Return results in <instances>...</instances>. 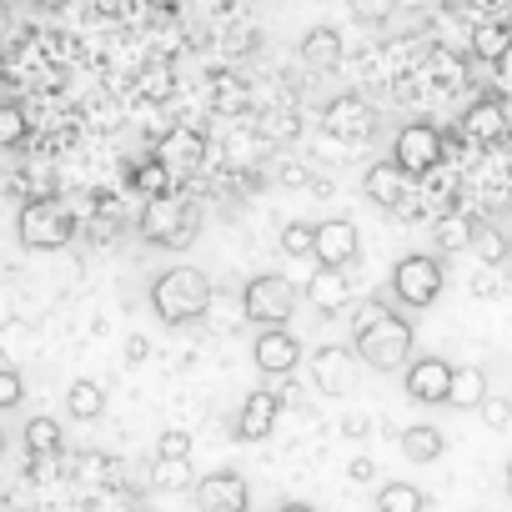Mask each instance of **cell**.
Segmentation results:
<instances>
[{
    "label": "cell",
    "instance_id": "obj_1",
    "mask_svg": "<svg viewBox=\"0 0 512 512\" xmlns=\"http://www.w3.org/2000/svg\"><path fill=\"white\" fill-rule=\"evenodd\" d=\"M146 297H151V312L166 327H191L211 307V277L201 267H171V272L151 277V292Z\"/></svg>",
    "mask_w": 512,
    "mask_h": 512
},
{
    "label": "cell",
    "instance_id": "obj_2",
    "mask_svg": "<svg viewBox=\"0 0 512 512\" xmlns=\"http://www.w3.org/2000/svg\"><path fill=\"white\" fill-rule=\"evenodd\" d=\"M352 347H357V357H362L372 372H407V367H412V322L392 312V317H382L377 327L357 332Z\"/></svg>",
    "mask_w": 512,
    "mask_h": 512
},
{
    "label": "cell",
    "instance_id": "obj_3",
    "mask_svg": "<svg viewBox=\"0 0 512 512\" xmlns=\"http://www.w3.org/2000/svg\"><path fill=\"white\" fill-rule=\"evenodd\" d=\"M241 312L246 322L256 327H287L292 312H297V287L277 272H262V277H251L246 292H241Z\"/></svg>",
    "mask_w": 512,
    "mask_h": 512
},
{
    "label": "cell",
    "instance_id": "obj_4",
    "mask_svg": "<svg viewBox=\"0 0 512 512\" xmlns=\"http://www.w3.org/2000/svg\"><path fill=\"white\" fill-rule=\"evenodd\" d=\"M191 231H196V211H191V201H181L176 191L146 201V211H141V236H146L151 246H171V251H181V246H191Z\"/></svg>",
    "mask_w": 512,
    "mask_h": 512
},
{
    "label": "cell",
    "instance_id": "obj_5",
    "mask_svg": "<svg viewBox=\"0 0 512 512\" xmlns=\"http://www.w3.org/2000/svg\"><path fill=\"white\" fill-rule=\"evenodd\" d=\"M16 236H21V246H31V251H61V246H71L76 221H71L56 201H41V196H36V201L21 206Z\"/></svg>",
    "mask_w": 512,
    "mask_h": 512
},
{
    "label": "cell",
    "instance_id": "obj_6",
    "mask_svg": "<svg viewBox=\"0 0 512 512\" xmlns=\"http://www.w3.org/2000/svg\"><path fill=\"white\" fill-rule=\"evenodd\" d=\"M392 297L402 307H412V312L432 307L442 297V262H437V256H427V251L402 256V262L392 267Z\"/></svg>",
    "mask_w": 512,
    "mask_h": 512
},
{
    "label": "cell",
    "instance_id": "obj_7",
    "mask_svg": "<svg viewBox=\"0 0 512 512\" xmlns=\"http://www.w3.org/2000/svg\"><path fill=\"white\" fill-rule=\"evenodd\" d=\"M392 161L407 171V176H432L442 161H447V136L432 126V121H412L392 136Z\"/></svg>",
    "mask_w": 512,
    "mask_h": 512
},
{
    "label": "cell",
    "instance_id": "obj_8",
    "mask_svg": "<svg viewBox=\"0 0 512 512\" xmlns=\"http://www.w3.org/2000/svg\"><path fill=\"white\" fill-rule=\"evenodd\" d=\"M322 131L337 136V141H367L377 131V106L362 101L357 91H342L322 106Z\"/></svg>",
    "mask_w": 512,
    "mask_h": 512
},
{
    "label": "cell",
    "instance_id": "obj_9",
    "mask_svg": "<svg viewBox=\"0 0 512 512\" xmlns=\"http://www.w3.org/2000/svg\"><path fill=\"white\" fill-rule=\"evenodd\" d=\"M357 347H342V342H322L312 352V387L322 397H347L352 382H357Z\"/></svg>",
    "mask_w": 512,
    "mask_h": 512
},
{
    "label": "cell",
    "instance_id": "obj_10",
    "mask_svg": "<svg viewBox=\"0 0 512 512\" xmlns=\"http://www.w3.org/2000/svg\"><path fill=\"white\" fill-rule=\"evenodd\" d=\"M452 377H457L452 362H442V357H412V367L402 372V387H407V397L417 407H442V402H452Z\"/></svg>",
    "mask_w": 512,
    "mask_h": 512
},
{
    "label": "cell",
    "instance_id": "obj_11",
    "mask_svg": "<svg viewBox=\"0 0 512 512\" xmlns=\"http://www.w3.org/2000/svg\"><path fill=\"white\" fill-rule=\"evenodd\" d=\"M251 362L262 377H292L302 367V342L287 327H262L251 342Z\"/></svg>",
    "mask_w": 512,
    "mask_h": 512
},
{
    "label": "cell",
    "instance_id": "obj_12",
    "mask_svg": "<svg viewBox=\"0 0 512 512\" xmlns=\"http://www.w3.org/2000/svg\"><path fill=\"white\" fill-rule=\"evenodd\" d=\"M191 492H196V507H201V512H251V487H246V477L231 472V467L206 472Z\"/></svg>",
    "mask_w": 512,
    "mask_h": 512
},
{
    "label": "cell",
    "instance_id": "obj_13",
    "mask_svg": "<svg viewBox=\"0 0 512 512\" xmlns=\"http://www.w3.org/2000/svg\"><path fill=\"white\" fill-rule=\"evenodd\" d=\"M357 256H362V231H357V221H347V216L317 221V262H322V267L347 272Z\"/></svg>",
    "mask_w": 512,
    "mask_h": 512
},
{
    "label": "cell",
    "instance_id": "obj_14",
    "mask_svg": "<svg viewBox=\"0 0 512 512\" xmlns=\"http://www.w3.org/2000/svg\"><path fill=\"white\" fill-rule=\"evenodd\" d=\"M277 422H282V397L272 387H256V392H246V402L236 412V437L241 442H267L277 432Z\"/></svg>",
    "mask_w": 512,
    "mask_h": 512
},
{
    "label": "cell",
    "instance_id": "obj_15",
    "mask_svg": "<svg viewBox=\"0 0 512 512\" xmlns=\"http://www.w3.org/2000/svg\"><path fill=\"white\" fill-rule=\"evenodd\" d=\"M362 191H367V201H377L382 211H397V206L412 201V176L387 156V161H372V166L362 171Z\"/></svg>",
    "mask_w": 512,
    "mask_h": 512
},
{
    "label": "cell",
    "instance_id": "obj_16",
    "mask_svg": "<svg viewBox=\"0 0 512 512\" xmlns=\"http://www.w3.org/2000/svg\"><path fill=\"white\" fill-rule=\"evenodd\" d=\"M457 131H462L467 141H477V146H487V141H497V136H512V121H507L502 96H477V101L462 111Z\"/></svg>",
    "mask_w": 512,
    "mask_h": 512
},
{
    "label": "cell",
    "instance_id": "obj_17",
    "mask_svg": "<svg viewBox=\"0 0 512 512\" xmlns=\"http://www.w3.org/2000/svg\"><path fill=\"white\" fill-rule=\"evenodd\" d=\"M307 302L322 312V317H337L352 307V282L337 272V267H317V277L307 282Z\"/></svg>",
    "mask_w": 512,
    "mask_h": 512
},
{
    "label": "cell",
    "instance_id": "obj_18",
    "mask_svg": "<svg viewBox=\"0 0 512 512\" xmlns=\"http://www.w3.org/2000/svg\"><path fill=\"white\" fill-rule=\"evenodd\" d=\"M507 51H512V26H507V21H477V26L467 31V56H472V61L497 66V61H507Z\"/></svg>",
    "mask_w": 512,
    "mask_h": 512
},
{
    "label": "cell",
    "instance_id": "obj_19",
    "mask_svg": "<svg viewBox=\"0 0 512 512\" xmlns=\"http://www.w3.org/2000/svg\"><path fill=\"white\" fill-rule=\"evenodd\" d=\"M342 31L337 26H312L307 36H302V61L312 66V71H337L342 66Z\"/></svg>",
    "mask_w": 512,
    "mask_h": 512
},
{
    "label": "cell",
    "instance_id": "obj_20",
    "mask_svg": "<svg viewBox=\"0 0 512 512\" xmlns=\"http://www.w3.org/2000/svg\"><path fill=\"white\" fill-rule=\"evenodd\" d=\"M397 447H402V457L407 462H437L442 452H447V437H442V427H432V422H412V427H402V437H397Z\"/></svg>",
    "mask_w": 512,
    "mask_h": 512
},
{
    "label": "cell",
    "instance_id": "obj_21",
    "mask_svg": "<svg viewBox=\"0 0 512 512\" xmlns=\"http://www.w3.org/2000/svg\"><path fill=\"white\" fill-rule=\"evenodd\" d=\"M201 151H206V141H201V131H191V126H176L171 136H161V161H166L171 171L196 166V161H201Z\"/></svg>",
    "mask_w": 512,
    "mask_h": 512
},
{
    "label": "cell",
    "instance_id": "obj_22",
    "mask_svg": "<svg viewBox=\"0 0 512 512\" xmlns=\"http://www.w3.org/2000/svg\"><path fill=\"white\" fill-rule=\"evenodd\" d=\"M126 186L136 191V196H166L171 191V166L156 156V161H131V171H126Z\"/></svg>",
    "mask_w": 512,
    "mask_h": 512
},
{
    "label": "cell",
    "instance_id": "obj_23",
    "mask_svg": "<svg viewBox=\"0 0 512 512\" xmlns=\"http://www.w3.org/2000/svg\"><path fill=\"white\" fill-rule=\"evenodd\" d=\"M66 412H71L76 422H96V417L106 412V392H101V382H91V377L71 382V387H66Z\"/></svg>",
    "mask_w": 512,
    "mask_h": 512
},
{
    "label": "cell",
    "instance_id": "obj_24",
    "mask_svg": "<svg viewBox=\"0 0 512 512\" xmlns=\"http://www.w3.org/2000/svg\"><path fill=\"white\" fill-rule=\"evenodd\" d=\"M21 442H26V452H31V457H56V452H61V442H66V432H61V422H56V417H46V412H41V417H31V422H26Z\"/></svg>",
    "mask_w": 512,
    "mask_h": 512
},
{
    "label": "cell",
    "instance_id": "obj_25",
    "mask_svg": "<svg viewBox=\"0 0 512 512\" xmlns=\"http://www.w3.org/2000/svg\"><path fill=\"white\" fill-rule=\"evenodd\" d=\"M472 251L482 256V267H507V262H512V241H507V231L492 226V221H477Z\"/></svg>",
    "mask_w": 512,
    "mask_h": 512
},
{
    "label": "cell",
    "instance_id": "obj_26",
    "mask_svg": "<svg viewBox=\"0 0 512 512\" xmlns=\"http://www.w3.org/2000/svg\"><path fill=\"white\" fill-rule=\"evenodd\" d=\"M377 512H427V492L417 482H382L377 487Z\"/></svg>",
    "mask_w": 512,
    "mask_h": 512
},
{
    "label": "cell",
    "instance_id": "obj_27",
    "mask_svg": "<svg viewBox=\"0 0 512 512\" xmlns=\"http://www.w3.org/2000/svg\"><path fill=\"white\" fill-rule=\"evenodd\" d=\"M492 392H487V377H482V367H457V377H452V402L447 407H462V412H472V407H482Z\"/></svg>",
    "mask_w": 512,
    "mask_h": 512
},
{
    "label": "cell",
    "instance_id": "obj_28",
    "mask_svg": "<svg viewBox=\"0 0 512 512\" xmlns=\"http://www.w3.org/2000/svg\"><path fill=\"white\" fill-rule=\"evenodd\" d=\"M201 477L191 472V462H166V457H156L151 462V487H161V492H186V487H196Z\"/></svg>",
    "mask_w": 512,
    "mask_h": 512
},
{
    "label": "cell",
    "instance_id": "obj_29",
    "mask_svg": "<svg viewBox=\"0 0 512 512\" xmlns=\"http://www.w3.org/2000/svg\"><path fill=\"white\" fill-rule=\"evenodd\" d=\"M71 477L86 482V487H106V482H116V462L106 452H81L76 467H71Z\"/></svg>",
    "mask_w": 512,
    "mask_h": 512
},
{
    "label": "cell",
    "instance_id": "obj_30",
    "mask_svg": "<svg viewBox=\"0 0 512 512\" xmlns=\"http://www.w3.org/2000/svg\"><path fill=\"white\" fill-rule=\"evenodd\" d=\"M26 136H31V121H26L21 101H6V106H0V146H6V151H21Z\"/></svg>",
    "mask_w": 512,
    "mask_h": 512
},
{
    "label": "cell",
    "instance_id": "obj_31",
    "mask_svg": "<svg viewBox=\"0 0 512 512\" xmlns=\"http://www.w3.org/2000/svg\"><path fill=\"white\" fill-rule=\"evenodd\" d=\"M282 251L297 256V262L317 256V226H312V221H287V226H282Z\"/></svg>",
    "mask_w": 512,
    "mask_h": 512
},
{
    "label": "cell",
    "instance_id": "obj_32",
    "mask_svg": "<svg viewBox=\"0 0 512 512\" xmlns=\"http://www.w3.org/2000/svg\"><path fill=\"white\" fill-rule=\"evenodd\" d=\"M472 236H477V216H442V221H437V241H442V251L472 246Z\"/></svg>",
    "mask_w": 512,
    "mask_h": 512
},
{
    "label": "cell",
    "instance_id": "obj_33",
    "mask_svg": "<svg viewBox=\"0 0 512 512\" xmlns=\"http://www.w3.org/2000/svg\"><path fill=\"white\" fill-rule=\"evenodd\" d=\"M191 432H181V427H166L161 437H156V457H166V462H191Z\"/></svg>",
    "mask_w": 512,
    "mask_h": 512
},
{
    "label": "cell",
    "instance_id": "obj_34",
    "mask_svg": "<svg viewBox=\"0 0 512 512\" xmlns=\"http://www.w3.org/2000/svg\"><path fill=\"white\" fill-rule=\"evenodd\" d=\"M347 6L362 26H382V21H392V11L402 6V0H347Z\"/></svg>",
    "mask_w": 512,
    "mask_h": 512
},
{
    "label": "cell",
    "instance_id": "obj_35",
    "mask_svg": "<svg viewBox=\"0 0 512 512\" xmlns=\"http://www.w3.org/2000/svg\"><path fill=\"white\" fill-rule=\"evenodd\" d=\"M382 317H392V307H387L382 297H367L362 307H352V322H347V327H352V337H357V332H367V327H377Z\"/></svg>",
    "mask_w": 512,
    "mask_h": 512
},
{
    "label": "cell",
    "instance_id": "obj_36",
    "mask_svg": "<svg viewBox=\"0 0 512 512\" xmlns=\"http://www.w3.org/2000/svg\"><path fill=\"white\" fill-rule=\"evenodd\" d=\"M477 412H482V422H487L492 432H507V427H512V397H487Z\"/></svg>",
    "mask_w": 512,
    "mask_h": 512
},
{
    "label": "cell",
    "instance_id": "obj_37",
    "mask_svg": "<svg viewBox=\"0 0 512 512\" xmlns=\"http://www.w3.org/2000/svg\"><path fill=\"white\" fill-rule=\"evenodd\" d=\"M21 397H26L21 372L16 367H0V407H21Z\"/></svg>",
    "mask_w": 512,
    "mask_h": 512
},
{
    "label": "cell",
    "instance_id": "obj_38",
    "mask_svg": "<svg viewBox=\"0 0 512 512\" xmlns=\"http://www.w3.org/2000/svg\"><path fill=\"white\" fill-rule=\"evenodd\" d=\"M146 357H151V337L131 332V337H126V347H121V362H126V367H141Z\"/></svg>",
    "mask_w": 512,
    "mask_h": 512
},
{
    "label": "cell",
    "instance_id": "obj_39",
    "mask_svg": "<svg viewBox=\"0 0 512 512\" xmlns=\"http://www.w3.org/2000/svg\"><path fill=\"white\" fill-rule=\"evenodd\" d=\"M432 76H447V86H462V61L447 56V51H437L432 56Z\"/></svg>",
    "mask_w": 512,
    "mask_h": 512
},
{
    "label": "cell",
    "instance_id": "obj_40",
    "mask_svg": "<svg viewBox=\"0 0 512 512\" xmlns=\"http://www.w3.org/2000/svg\"><path fill=\"white\" fill-rule=\"evenodd\" d=\"M297 131H302V126H297V116H267V126H262V136H272V141H277V136H282V141H292Z\"/></svg>",
    "mask_w": 512,
    "mask_h": 512
},
{
    "label": "cell",
    "instance_id": "obj_41",
    "mask_svg": "<svg viewBox=\"0 0 512 512\" xmlns=\"http://www.w3.org/2000/svg\"><path fill=\"white\" fill-rule=\"evenodd\" d=\"M347 477H352V482H372V477H377V462H372V457H352V462H347Z\"/></svg>",
    "mask_w": 512,
    "mask_h": 512
},
{
    "label": "cell",
    "instance_id": "obj_42",
    "mask_svg": "<svg viewBox=\"0 0 512 512\" xmlns=\"http://www.w3.org/2000/svg\"><path fill=\"white\" fill-rule=\"evenodd\" d=\"M282 186H307V171H302L297 161H287V166H282Z\"/></svg>",
    "mask_w": 512,
    "mask_h": 512
},
{
    "label": "cell",
    "instance_id": "obj_43",
    "mask_svg": "<svg viewBox=\"0 0 512 512\" xmlns=\"http://www.w3.org/2000/svg\"><path fill=\"white\" fill-rule=\"evenodd\" d=\"M126 6H131V0H96V11H101V16H121Z\"/></svg>",
    "mask_w": 512,
    "mask_h": 512
},
{
    "label": "cell",
    "instance_id": "obj_44",
    "mask_svg": "<svg viewBox=\"0 0 512 512\" xmlns=\"http://www.w3.org/2000/svg\"><path fill=\"white\" fill-rule=\"evenodd\" d=\"M457 6H472V11H492V6H502V0H457Z\"/></svg>",
    "mask_w": 512,
    "mask_h": 512
},
{
    "label": "cell",
    "instance_id": "obj_45",
    "mask_svg": "<svg viewBox=\"0 0 512 512\" xmlns=\"http://www.w3.org/2000/svg\"><path fill=\"white\" fill-rule=\"evenodd\" d=\"M277 512H317V507H312V502H282Z\"/></svg>",
    "mask_w": 512,
    "mask_h": 512
},
{
    "label": "cell",
    "instance_id": "obj_46",
    "mask_svg": "<svg viewBox=\"0 0 512 512\" xmlns=\"http://www.w3.org/2000/svg\"><path fill=\"white\" fill-rule=\"evenodd\" d=\"M502 487H507V497H512V457H507V472H502Z\"/></svg>",
    "mask_w": 512,
    "mask_h": 512
},
{
    "label": "cell",
    "instance_id": "obj_47",
    "mask_svg": "<svg viewBox=\"0 0 512 512\" xmlns=\"http://www.w3.org/2000/svg\"><path fill=\"white\" fill-rule=\"evenodd\" d=\"M36 6H41V11H56V6H61V0H36Z\"/></svg>",
    "mask_w": 512,
    "mask_h": 512
},
{
    "label": "cell",
    "instance_id": "obj_48",
    "mask_svg": "<svg viewBox=\"0 0 512 512\" xmlns=\"http://www.w3.org/2000/svg\"><path fill=\"white\" fill-rule=\"evenodd\" d=\"M507 282H512V262H507Z\"/></svg>",
    "mask_w": 512,
    "mask_h": 512
}]
</instances>
